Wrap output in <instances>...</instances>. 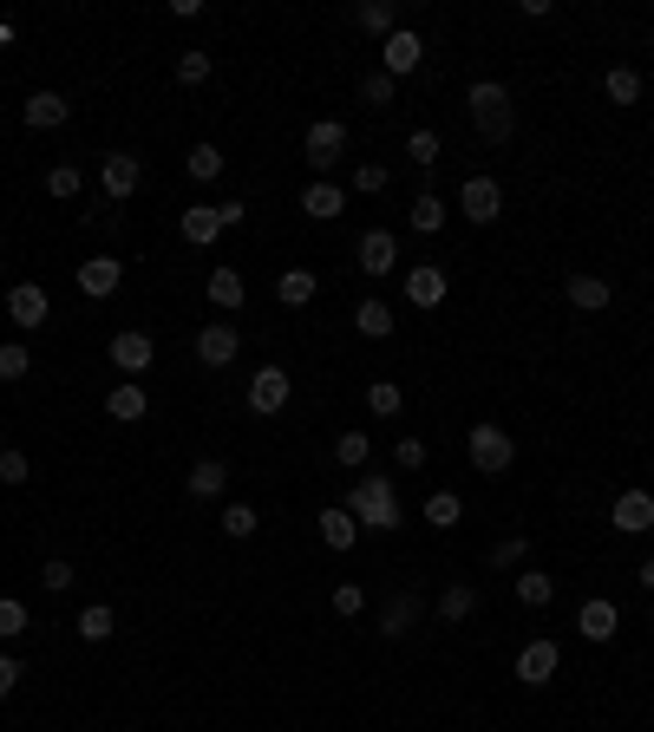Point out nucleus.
<instances>
[{"mask_svg":"<svg viewBox=\"0 0 654 732\" xmlns=\"http://www.w3.org/2000/svg\"><path fill=\"white\" fill-rule=\"evenodd\" d=\"M347 209V190L341 183H328V177H314L308 190H301V216H314V223H334Z\"/></svg>","mask_w":654,"mask_h":732,"instance_id":"nucleus-22","label":"nucleus"},{"mask_svg":"<svg viewBox=\"0 0 654 732\" xmlns=\"http://www.w3.org/2000/svg\"><path fill=\"white\" fill-rule=\"evenodd\" d=\"M459 216L478 223V229H491V223L504 216V190H498V177H465V183H459Z\"/></svg>","mask_w":654,"mask_h":732,"instance_id":"nucleus-7","label":"nucleus"},{"mask_svg":"<svg viewBox=\"0 0 654 732\" xmlns=\"http://www.w3.org/2000/svg\"><path fill=\"white\" fill-rule=\"evenodd\" d=\"M203 295H210V308H216V314H236V308L249 301V281H242V275H236V268L223 262V268H210V281H203Z\"/></svg>","mask_w":654,"mask_h":732,"instance_id":"nucleus-21","label":"nucleus"},{"mask_svg":"<svg viewBox=\"0 0 654 732\" xmlns=\"http://www.w3.org/2000/svg\"><path fill=\"white\" fill-rule=\"evenodd\" d=\"M72 635L98 648V641H111V635H118V615H111L105 602H92V609H79V622H72Z\"/></svg>","mask_w":654,"mask_h":732,"instance_id":"nucleus-33","label":"nucleus"},{"mask_svg":"<svg viewBox=\"0 0 654 732\" xmlns=\"http://www.w3.org/2000/svg\"><path fill=\"white\" fill-rule=\"evenodd\" d=\"M151 412V399H144V386L138 380H118L111 393H105V419H118V425H138Z\"/></svg>","mask_w":654,"mask_h":732,"instance_id":"nucleus-24","label":"nucleus"},{"mask_svg":"<svg viewBox=\"0 0 654 732\" xmlns=\"http://www.w3.org/2000/svg\"><path fill=\"white\" fill-rule=\"evenodd\" d=\"M301 157H308V164L328 177V170L347 157V124H341V118H314V124L301 131Z\"/></svg>","mask_w":654,"mask_h":732,"instance_id":"nucleus-6","label":"nucleus"},{"mask_svg":"<svg viewBox=\"0 0 654 732\" xmlns=\"http://www.w3.org/2000/svg\"><path fill=\"white\" fill-rule=\"evenodd\" d=\"M360 609H367V589H360V583H341V589H334V615H341V622H354Z\"/></svg>","mask_w":654,"mask_h":732,"instance_id":"nucleus-49","label":"nucleus"},{"mask_svg":"<svg viewBox=\"0 0 654 732\" xmlns=\"http://www.w3.org/2000/svg\"><path fill=\"white\" fill-rule=\"evenodd\" d=\"M255 530H262L255 504H223V537H229V543H249Z\"/></svg>","mask_w":654,"mask_h":732,"instance_id":"nucleus-39","label":"nucleus"},{"mask_svg":"<svg viewBox=\"0 0 654 732\" xmlns=\"http://www.w3.org/2000/svg\"><path fill=\"white\" fill-rule=\"evenodd\" d=\"M7 314H13L20 334H39V327L52 321V301H46L39 281H13V288H7Z\"/></svg>","mask_w":654,"mask_h":732,"instance_id":"nucleus-10","label":"nucleus"},{"mask_svg":"<svg viewBox=\"0 0 654 732\" xmlns=\"http://www.w3.org/2000/svg\"><path fill=\"white\" fill-rule=\"evenodd\" d=\"M387 183H393L387 164H354V177H347V190H360V196H387Z\"/></svg>","mask_w":654,"mask_h":732,"instance_id":"nucleus-41","label":"nucleus"},{"mask_svg":"<svg viewBox=\"0 0 654 732\" xmlns=\"http://www.w3.org/2000/svg\"><path fill=\"white\" fill-rule=\"evenodd\" d=\"M557 668H563V648H557V641H544V635H537V641H524V648H518V681H524V687H550V681H557Z\"/></svg>","mask_w":654,"mask_h":732,"instance_id":"nucleus-13","label":"nucleus"},{"mask_svg":"<svg viewBox=\"0 0 654 732\" xmlns=\"http://www.w3.org/2000/svg\"><path fill=\"white\" fill-rule=\"evenodd\" d=\"M347 511H354V524L360 530H400V491H393V478H380V471H360L354 478V491H347Z\"/></svg>","mask_w":654,"mask_h":732,"instance_id":"nucleus-1","label":"nucleus"},{"mask_svg":"<svg viewBox=\"0 0 654 732\" xmlns=\"http://www.w3.org/2000/svg\"><path fill=\"white\" fill-rule=\"evenodd\" d=\"M138 183H144V157H138V151H105V157H98V190H105V203H131Z\"/></svg>","mask_w":654,"mask_h":732,"instance_id":"nucleus-4","label":"nucleus"},{"mask_svg":"<svg viewBox=\"0 0 654 732\" xmlns=\"http://www.w3.org/2000/svg\"><path fill=\"white\" fill-rule=\"evenodd\" d=\"M177 236H183L190 249H210V242L223 236V203H190V209L177 216Z\"/></svg>","mask_w":654,"mask_h":732,"instance_id":"nucleus-19","label":"nucleus"},{"mask_svg":"<svg viewBox=\"0 0 654 732\" xmlns=\"http://www.w3.org/2000/svg\"><path fill=\"white\" fill-rule=\"evenodd\" d=\"M210 65H216V59H210L203 46H190V52H177V85H203V79H210Z\"/></svg>","mask_w":654,"mask_h":732,"instance_id":"nucleus-43","label":"nucleus"},{"mask_svg":"<svg viewBox=\"0 0 654 732\" xmlns=\"http://www.w3.org/2000/svg\"><path fill=\"white\" fill-rule=\"evenodd\" d=\"M242 399H249V412H255V419H275V412H288V399H295V380H288V367H255Z\"/></svg>","mask_w":654,"mask_h":732,"instance_id":"nucleus-5","label":"nucleus"},{"mask_svg":"<svg viewBox=\"0 0 654 732\" xmlns=\"http://www.w3.org/2000/svg\"><path fill=\"white\" fill-rule=\"evenodd\" d=\"M118 281H124V262H118V255H92V262H79V295H85V301L118 295Z\"/></svg>","mask_w":654,"mask_h":732,"instance_id":"nucleus-20","label":"nucleus"},{"mask_svg":"<svg viewBox=\"0 0 654 732\" xmlns=\"http://www.w3.org/2000/svg\"><path fill=\"white\" fill-rule=\"evenodd\" d=\"M183 170H190L197 183H216V177H223V144H210V137L190 144V151H183Z\"/></svg>","mask_w":654,"mask_h":732,"instance_id":"nucleus-34","label":"nucleus"},{"mask_svg":"<svg viewBox=\"0 0 654 732\" xmlns=\"http://www.w3.org/2000/svg\"><path fill=\"white\" fill-rule=\"evenodd\" d=\"M524 556H531V543H524V537H504V543L491 550V569H518Z\"/></svg>","mask_w":654,"mask_h":732,"instance_id":"nucleus-50","label":"nucleus"},{"mask_svg":"<svg viewBox=\"0 0 654 732\" xmlns=\"http://www.w3.org/2000/svg\"><path fill=\"white\" fill-rule=\"evenodd\" d=\"M518 13H524V20H550V13H557V0H518Z\"/></svg>","mask_w":654,"mask_h":732,"instance_id":"nucleus-53","label":"nucleus"},{"mask_svg":"<svg viewBox=\"0 0 654 732\" xmlns=\"http://www.w3.org/2000/svg\"><path fill=\"white\" fill-rule=\"evenodd\" d=\"M321 543H328L334 556L360 543V524H354V511H347V504H328V511H321Z\"/></svg>","mask_w":654,"mask_h":732,"instance_id":"nucleus-26","label":"nucleus"},{"mask_svg":"<svg viewBox=\"0 0 654 732\" xmlns=\"http://www.w3.org/2000/svg\"><path fill=\"white\" fill-rule=\"evenodd\" d=\"M105 353H111V367H118L124 380H138V373H151V367H157V340H151L144 327H118Z\"/></svg>","mask_w":654,"mask_h":732,"instance_id":"nucleus-8","label":"nucleus"},{"mask_svg":"<svg viewBox=\"0 0 654 732\" xmlns=\"http://www.w3.org/2000/svg\"><path fill=\"white\" fill-rule=\"evenodd\" d=\"M609 301H616V288H609L603 275H570V308H576V314H603Z\"/></svg>","mask_w":654,"mask_h":732,"instance_id":"nucleus-28","label":"nucleus"},{"mask_svg":"<svg viewBox=\"0 0 654 732\" xmlns=\"http://www.w3.org/2000/svg\"><path fill=\"white\" fill-rule=\"evenodd\" d=\"M354 26L373 33V39H393V33H400V7H393V0H360V7H354Z\"/></svg>","mask_w":654,"mask_h":732,"instance_id":"nucleus-27","label":"nucleus"},{"mask_svg":"<svg viewBox=\"0 0 654 732\" xmlns=\"http://www.w3.org/2000/svg\"><path fill=\"white\" fill-rule=\"evenodd\" d=\"M354 268L373 275V281H387V275L400 268V236H393V229H367V236L354 242Z\"/></svg>","mask_w":654,"mask_h":732,"instance_id":"nucleus-9","label":"nucleus"},{"mask_svg":"<svg viewBox=\"0 0 654 732\" xmlns=\"http://www.w3.org/2000/svg\"><path fill=\"white\" fill-rule=\"evenodd\" d=\"M26 373H33V353H26L20 340H7V347H0V380H7V386H20Z\"/></svg>","mask_w":654,"mask_h":732,"instance_id":"nucleus-46","label":"nucleus"},{"mask_svg":"<svg viewBox=\"0 0 654 732\" xmlns=\"http://www.w3.org/2000/svg\"><path fill=\"white\" fill-rule=\"evenodd\" d=\"M609 524H616L622 537H649L654 530V491H622V497L609 504Z\"/></svg>","mask_w":654,"mask_h":732,"instance_id":"nucleus-18","label":"nucleus"},{"mask_svg":"<svg viewBox=\"0 0 654 732\" xmlns=\"http://www.w3.org/2000/svg\"><path fill=\"white\" fill-rule=\"evenodd\" d=\"M33 628V615H26V602L20 596H0V641H20Z\"/></svg>","mask_w":654,"mask_h":732,"instance_id":"nucleus-42","label":"nucleus"},{"mask_svg":"<svg viewBox=\"0 0 654 732\" xmlns=\"http://www.w3.org/2000/svg\"><path fill=\"white\" fill-rule=\"evenodd\" d=\"M445 295H452V275H445L439 262H413V268H406V301H413V308L432 314V308H445Z\"/></svg>","mask_w":654,"mask_h":732,"instance_id":"nucleus-11","label":"nucleus"},{"mask_svg":"<svg viewBox=\"0 0 654 732\" xmlns=\"http://www.w3.org/2000/svg\"><path fill=\"white\" fill-rule=\"evenodd\" d=\"M406 223H413L419 236H439V229L452 223V209L439 203V190H419V196H413V209H406Z\"/></svg>","mask_w":654,"mask_h":732,"instance_id":"nucleus-31","label":"nucleus"},{"mask_svg":"<svg viewBox=\"0 0 654 732\" xmlns=\"http://www.w3.org/2000/svg\"><path fill=\"white\" fill-rule=\"evenodd\" d=\"M314 295H321V275H314V268H301V262H295V268H282V275H275V301H282V308H308Z\"/></svg>","mask_w":654,"mask_h":732,"instance_id":"nucleus-23","label":"nucleus"},{"mask_svg":"<svg viewBox=\"0 0 654 732\" xmlns=\"http://www.w3.org/2000/svg\"><path fill=\"white\" fill-rule=\"evenodd\" d=\"M576 635H583L590 648H603V641H616V635H622V609H616L609 596H590V602L576 609Z\"/></svg>","mask_w":654,"mask_h":732,"instance_id":"nucleus-12","label":"nucleus"},{"mask_svg":"<svg viewBox=\"0 0 654 732\" xmlns=\"http://www.w3.org/2000/svg\"><path fill=\"white\" fill-rule=\"evenodd\" d=\"M406 157H413L419 170H432V164L445 157V144H439V131H413V137H406Z\"/></svg>","mask_w":654,"mask_h":732,"instance_id":"nucleus-44","label":"nucleus"},{"mask_svg":"<svg viewBox=\"0 0 654 732\" xmlns=\"http://www.w3.org/2000/svg\"><path fill=\"white\" fill-rule=\"evenodd\" d=\"M393 327H400V314H393V308H387L380 295H367V301L354 308V334H367V340H387Z\"/></svg>","mask_w":654,"mask_h":732,"instance_id":"nucleus-29","label":"nucleus"},{"mask_svg":"<svg viewBox=\"0 0 654 732\" xmlns=\"http://www.w3.org/2000/svg\"><path fill=\"white\" fill-rule=\"evenodd\" d=\"M419 59H426V39H419L413 26H400L393 39H380V72H387V79H406V72H419Z\"/></svg>","mask_w":654,"mask_h":732,"instance_id":"nucleus-14","label":"nucleus"},{"mask_svg":"<svg viewBox=\"0 0 654 732\" xmlns=\"http://www.w3.org/2000/svg\"><path fill=\"white\" fill-rule=\"evenodd\" d=\"M511 596H518L524 609H550V602H557V576H544V569L531 563V569H518V583H511Z\"/></svg>","mask_w":654,"mask_h":732,"instance_id":"nucleus-30","label":"nucleus"},{"mask_svg":"<svg viewBox=\"0 0 654 732\" xmlns=\"http://www.w3.org/2000/svg\"><path fill=\"white\" fill-rule=\"evenodd\" d=\"M242 353V334L229 327V321H210V327H197V367H229Z\"/></svg>","mask_w":654,"mask_h":732,"instance_id":"nucleus-16","label":"nucleus"},{"mask_svg":"<svg viewBox=\"0 0 654 732\" xmlns=\"http://www.w3.org/2000/svg\"><path fill=\"white\" fill-rule=\"evenodd\" d=\"M603 92H609L616 105H642V72H635V65H609V72H603Z\"/></svg>","mask_w":654,"mask_h":732,"instance_id":"nucleus-35","label":"nucleus"},{"mask_svg":"<svg viewBox=\"0 0 654 732\" xmlns=\"http://www.w3.org/2000/svg\"><path fill=\"white\" fill-rule=\"evenodd\" d=\"M26 478H33V465H26V452H20V445H7V452H0V484H13V491H20Z\"/></svg>","mask_w":654,"mask_h":732,"instance_id":"nucleus-48","label":"nucleus"},{"mask_svg":"<svg viewBox=\"0 0 654 732\" xmlns=\"http://www.w3.org/2000/svg\"><path fill=\"white\" fill-rule=\"evenodd\" d=\"M465 458H472V471H485V478H504V471L518 465V439H511L504 425L478 419V425L465 432Z\"/></svg>","mask_w":654,"mask_h":732,"instance_id":"nucleus-3","label":"nucleus"},{"mask_svg":"<svg viewBox=\"0 0 654 732\" xmlns=\"http://www.w3.org/2000/svg\"><path fill=\"white\" fill-rule=\"evenodd\" d=\"M393 465H400V471H419V465H426V445H419V439H400V445H393Z\"/></svg>","mask_w":654,"mask_h":732,"instance_id":"nucleus-51","label":"nucleus"},{"mask_svg":"<svg viewBox=\"0 0 654 732\" xmlns=\"http://www.w3.org/2000/svg\"><path fill=\"white\" fill-rule=\"evenodd\" d=\"M432 615H439L445 628H465V622L478 615V589H472V583H445V589H439V609H432Z\"/></svg>","mask_w":654,"mask_h":732,"instance_id":"nucleus-25","label":"nucleus"},{"mask_svg":"<svg viewBox=\"0 0 654 732\" xmlns=\"http://www.w3.org/2000/svg\"><path fill=\"white\" fill-rule=\"evenodd\" d=\"M360 98H367V105H380V111H387V105H393V98H400V79H387V72H367V79H360Z\"/></svg>","mask_w":654,"mask_h":732,"instance_id":"nucleus-47","label":"nucleus"},{"mask_svg":"<svg viewBox=\"0 0 654 732\" xmlns=\"http://www.w3.org/2000/svg\"><path fill=\"white\" fill-rule=\"evenodd\" d=\"M72 583H79V569H72L66 556H52V563H39V589H46V596H66Z\"/></svg>","mask_w":654,"mask_h":732,"instance_id":"nucleus-45","label":"nucleus"},{"mask_svg":"<svg viewBox=\"0 0 654 732\" xmlns=\"http://www.w3.org/2000/svg\"><path fill=\"white\" fill-rule=\"evenodd\" d=\"M20 118H26L33 131H59V124L72 118V98H66V92H52V85H39V92H26Z\"/></svg>","mask_w":654,"mask_h":732,"instance_id":"nucleus-15","label":"nucleus"},{"mask_svg":"<svg viewBox=\"0 0 654 732\" xmlns=\"http://www.w3.org/2000/svg\"><path fill=\"white\" fill-rule=\"evenodd\" d=\"M79 190H85V170H79V164H52V170H46V196H59V203H72Z\"/></svg>","mask_w":654,"mask_h":732,"instance_id":"nucleus-40","label":"nucleus"},{"mask_svg":"<svg viewBox=\"0 0 654 732\" xmlns=\"http://www.w3.org/2000/svg\"><path fill=\"white\" fill-rule=\"evenodd\" d=\"M367 458H373V439H367V432H360V425H354V432H341V439H334V465H341V471H360V465H367Z\"/></svg>","mask_w":654,"mask_h":732,"instance_id":"nucleus-36","label":"nucleus"},{"mask_svg":"<svg viewBox=\"0 0 654 732\" xmlns=\"http://www.w3.org/2000/svg\"><path fill=\"white\" fill-rule=\"evenodd\" d=\"M419 622H426V596H413V589H400V596L380 609V635H387V641H406Z\"/></svg>","mask_w":654,"mask_h":732,"instance_id":"nucleus-17","label":"nucleus"},{"mask_svg":"<svg viewBox=\"0 0 654 732\" xmlns=\"http://www.w3.org/2000/svg\"><path fill=\"white\" fill-rule=\"evenodd\" d=\"M459 517H465V497L459 491H432L426 497V524L432 530H459Z\"/></svg>","mask_w":654,"mask_h":732,"instance_id":"nucleus-37","label":"nucleus"},{"mask_svg":"<svg viewBox=\"0 0 654 732\" xmlns=\"http://www.w3.org/2000/svg\"><path fill=\"white\" fill-rule=\"evenodd\" d=\"M0 236H7V229H0Z\"/></svg>","mask_w":654,"mask_h":732,"instance_id":"nucleus-55","label":"nucleus"},{"mask_svg":"<svg viewBox=\"0 0 654 732\" xmlns=\"http://www.w3.org/2000/svg\"><path fill=\"white\" fill-rule=\"evenodd\" d=\"M367 412H373V419H400V412H406V393H400L393 380H373V386H367Z\"/></svg>","mask_w":654,"mask_h":732,"instance_id":"nucleus-38","label":"nucleus"},{"mask_svg":"<svg viewBox=\"0 0 654 732\" xmlns=\"http://www.w3.org/2000/svg\"><path fill=\"white\" fill-rule=\"evenodd\" d=\"M26 681V668L13 661V655H0V700H13V687Z\"/></svg>","mask_w":654,"mask_h":732,"instance_id":"nucleus-52","label":"nucleus"},{"mask_svg":"<svg viewBox=\"0 0 654 732\" xmlns=\"http://www.w3.org/2000/svg\"><path fill=\"white\" fill-rule=\"evenodd\" d=\"M635 583H642V589H649V596H654V556H649V563H642V569H635Z\"/></svg>","mask_w":654,"mask_h":732,"instance_id":"nucleus-54","label":"nucleus"},{"mask_svg":"<svg viewBox=\"0 0 654 732\" xmlns=\"http://www.w3.org/2000/svg\"><path fill=\"white\" fill-rule=\"evenodd\" d=\"M183 484H190V497H223V484H229V465H223V458H197Z\"/></svg>","mask_w":654,"mask_h":732,"instance_id":"nucleus-32","label":"nucleus"},{"mask_svg":"<svg viewBox=\"0 0 654 732\" xmlns=\"http://www.w3.org/2000/svg\"><path fill=\"white\" fill-rule=\"evenodd\" d=\"M465 105H472V124H478L485 144H504L511 137V85L504 79H478L465 92Z\"/></svg>","mask_w":654,"mask_h":732,"instance_id":"nucleus-2","label":"nucleus"}]
</instances>
